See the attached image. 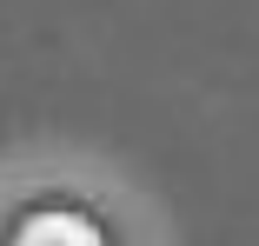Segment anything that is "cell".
<instances>
[{
	"mask_svg": "<svg viewBox=\"0 0 259 246\" xmlns=\"http://www.w3.org/2000/svg\"><path fill=\"white\" fill-rule=\"evenodd\" d=\"M14 246H107L100 239V226L73 207H40L14 226Z\"/></svg>",
	"mask_w": 259,
	"mask_h": 246,
	"instance_id": "obj_1",
	"label": "cell"
}]
</instances>
